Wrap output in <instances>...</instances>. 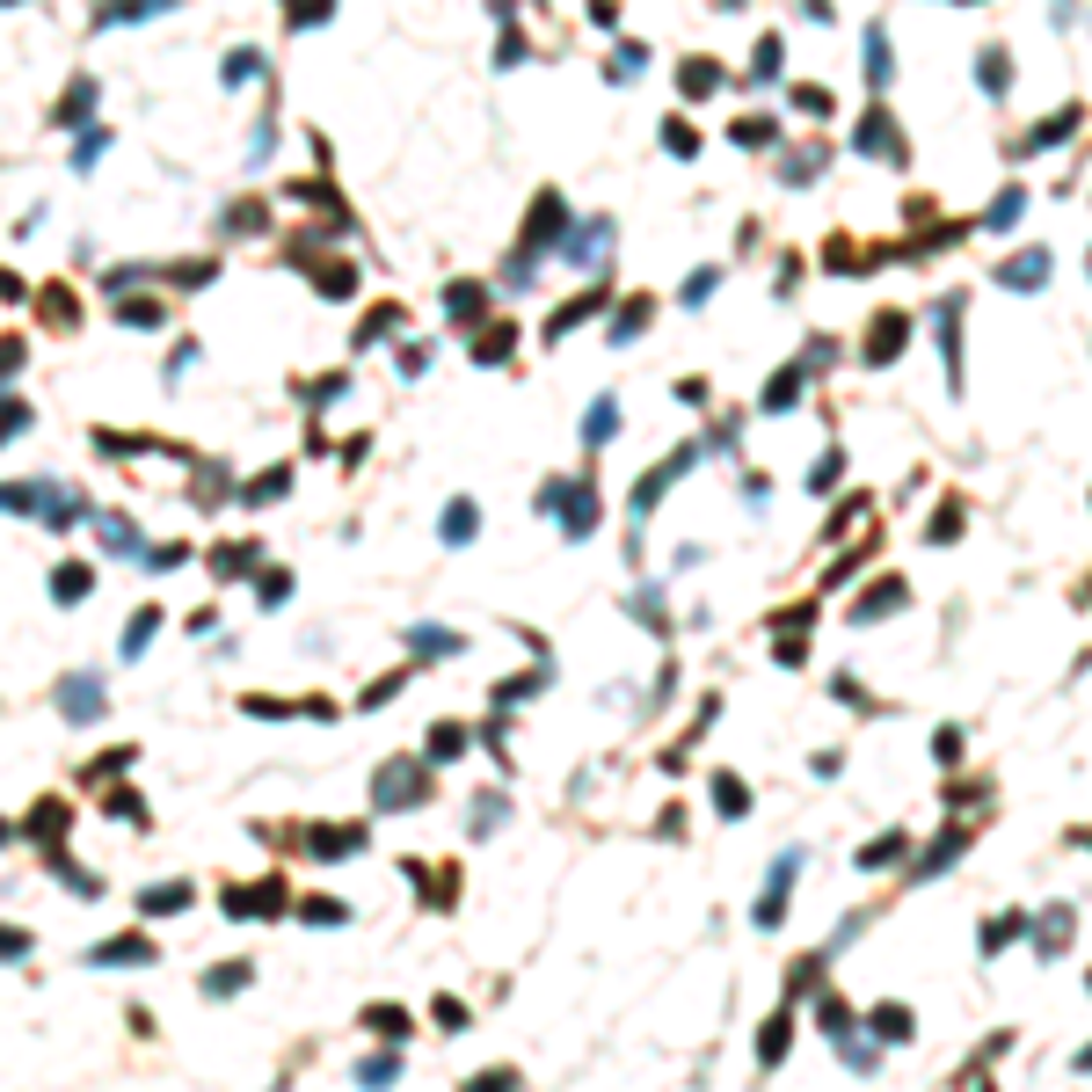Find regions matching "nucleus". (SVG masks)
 <instances>
[{
    "instance_id": "obj_1",
    "label": "nucleus",
    "mask_w": 1092,
    "mask_h": 1092,
    "mask_svg": "<svg viewBox=\"0 0 1092 1092\" xmlns=\"http://www.w3.org/2000/svg\"><path fill=\"white\" fill-rule=\"evenodd\" d=\"M808 867V845H787L780 860H773V874H765V896H758V926H780V910H787V889H794V874Z\"/></svg>"
},
{
    "instance_id": "obj_2",
    "label": "nucleus",
    "mask_w": 1092,
    "mask_h": 1092,
    "mask_svg": "<svg viewBox=\"0 0 1092 1092\" xmlns=\"http://www.w3.org/2000/svg\"><path fill=\"white\" fill-rule=\"evenodd\" d=\"M969 845H976V823H954V830H940V837H933V845H926V853H917V867H910V881H933V874H947V867H954V860H962Z\"/></svg>"
},
{
    "instance_id": "obj_3",
    "label": "nucleus",
    "mask_w": 1092,
    "mask_h": 1092,
    "mask_svg": "<svg viewBox=\"0 0 1092 1092\" xmlns=\"http://www.w3.org/2000/svg\"><path fill=\"white\" fill-rule=\"evenodd\" d=\"M933 335H940V357H947V386L962 393V292H947L933 306Z\"/></svg>"
},
{
    "instance_id": "obj_4",
    "label": "nucleus",
    "mask_w": 1092,
    "mask_h": 1092,
    "mask_svg": "<svg viewBox=\"0 0 1092 1092\" xmlns=\"http://www.w3.org/2000/svg\"><path fill=\"white\" fill-rule=\"evenodd\" d=\"M605 248H612V219H591V226H568V233H561V256H568L575 270L605 263Z\"/></svg>"
},
{
    "instance_id": "obj_5",
    "label": "nucleus",
    "mask_w": 1092,
    "mask_h": 1092,
    "mask_svg": "<svg viewBox=\"0 0 1092 1092\" xmlns=\"http://www.w3.org/2000/svg\"><path fill=\"white\" fill-rule=\"evenodd\" d=\"M1049 270H1056V263H1049V248H1020L1013 263H997V285H1005V292H1042V285H1049Z\"/></svg>"
},
{
    "instance_id": "obj_6",
    "label": "nucleus",
    "mask_w": 1092,
    "mask_h": 1092,
    "mask_svg": "<svg viewBox=\"0 0 1092 1092\" xmlns=\"http://www.w3.org/2000/svg\"><path fill=\"white\" fill-rule=\"evenodd\" d=\"M853 153H874V160H903L896 117H889V110H867V117H860V131H853Z\"/></svg>"
},
{
    "instance_id": "obj_7",
    "label": "nucleus",
    "mask_w": 1092,
    "mask_h": 1092,
    "mask_svg": "<svg viewBox=\"0 0 1092 1092\" xmlns=\"http://www.w3.org/2000/svg\"><path fill=\"white\" fill-rule=\"evenodd\" d=\"M692 466H700V445H678V452H670V459H663V466H655V474L634 488V511H655V495H663L670 481H678V474H692Z\"/></svg>"
},
{
    "instance_id": "obj_8",
    "label": "nucleus",
    "mask_w": 1092,
    "mask_h": 1092,
    "mask_svg": "<svg viewBox=\"0 0 1092 1092\" xmlns=\"http://www.w3.org/2000/svg\"><path fill=\"white\" fill-rule=\"evenodd\" d=\"M801 386H808V372H801V357H794V365H780V372H773V386L758 393V415H787V408L801 401Z\"/></svg>"
},
{
    "instance_id": "obj_9",
    "label": "nucleus",
    "mask_w": 1092,
    "mask_h": 1092,
    "mask_svg": "<svg viewBox=\"0 0 1092 1092\" xmlns=\"http://www.w3.org/2000/svg\"><path fill=\"white\" fill-rule=\"evenodd\" d=\"M59 707H66V721H96V714H103V685H96V678H66V685H59Z\"/></svg>"
},
{
    "instance_id": "obj_10",
    "label": "nucleus",
    "mask_w": 1092,
    "mask_h": 1092,
    "mask_svg": "<svg viewBox=\"0 0 1092 1092\" xmlns=\"http://www.w3.org/2000/svg\"><path fill=\"white\" fill-rule=\"evenodd\" d=\"M591 525H598V488H591V481H575V495L561 502V532H568V539H582Z\"/></svg>"
},
{
    "instance_id": "obj_11",
    "label": "nucleus",
    "mask_w": 1092,
    "mask_h": 1092,
    "mask_svg": "<svg viewBox=\"0 0 1092 1092\" xmlns=\"http://www.w3.org/2000/svg\"><path fill=\"white\" fill-rule=\"evenodd\" d=\"M438 525H445V539H452V547H466V539H474V525H481V511H474V495H452Z\"/></svg>"
},
{
    "instance_id": "obj_12",
    "label": "nucleus",
    "mask_w": 1092,
    "mask_h": 1092,
    "mask_svg": "<svg viewBox=\"0 0 1092 1092\" xmlns=\"http://www.w3.org/2000/svg\"><path fill=\"white\" fill-rule=\"evenodd\" d=\"M612 430H619V401H612V393H598V401H591V415H582V445H605Z\"/></svg>"
},
{
    "instance_id": "obj_13",
    "label": "nucleus",
    "mask_w": 1092,
    "mask_h": 1092,
    "mask_svg": "<svg viewBox=\"0 0 1092 1092\" xmlns=\"http://www.w3.org/2000/svg\"><path fill=\"white\" fill-rule=\"evenodd\" d=\"M678 88H685V96H714V88H721V66H714V59H685Z\"/></svg>"
},
{
    "instance_id": "obj_14",
    "label": "nucleus",
    "mask_w": 1092,
    "mask_h": 1092,
    "mask_svg": "<svg viewBox=\"0 0 1092 1092\" xmlns=\"http://www.w3.org/2000/svg\"><path fill=\"white\" fill-rule=\"evenodd\" d=\"M889 612H903V582H874V598L853 605V619H889Z\"/></svg>"
},
{
    "instance_id": "obj_15",
    "label": "nucleus",
    "mask_w": 1092,
    "mask_h": 1092,
    "mask_svg": "<svg viewBox=\"0 0 1092 1092\" xmlns=\"http://www.w3.org/2000/svg\"><path fill=\"white\" fill-rule=\"evenodd\" d=\"M1013 933H1027V917H1020V910L990 917V926H983V954H1005V947H1013Z\"/></svg>"
},
{
    "instance_id": "obj_16",
    "label": "nucleus",
    "mask_w": 1092,
    "mask_h": 1092,
    "mask_svg": "<svg viewBox=\"0 0 1092 1092\" xmlns=\"http://www.w3.org/2000/svg\"><path fill=\"white\" fill-rule=\"evenodd\" d=\"M1034 933H1042V954L1056 962V954H1063V933H1070V910H1063V903H1056V910H1042V926H1034Z\"/></svg>"
},
{
    "instance_id": "obj_17",
    "label": "nucleus",
    "mask_w": 1092,
    "mask_h": 1092,
    "mask_svg": "<svg viewBox=\"0 0 1092 1092\" xmlns=\"http://www.w3.org/2000/svg\"><path fill=\"white\" fill-rule=\"evenodd\" d=\"M714 801H721V816H750V787H743L736 773H721V780H714Z\"/></svg>"
},
{
    "instance_id": "obj_18",
    "label": "nucleus",
    "mask_w": 1092,
    "mask_h": 1092,
    "mask_svg": "<svg viewBox=\"0 0 1092 1092\" xmlns=\"http://www.w3.org/2000/svg\"><path fill=\"white\" fill-rule=\"evenodd\" d=\"M663 153H685V160H692V153H700V131H692L685 117H663Z\"/></svg>"
},
{
    "instance_id": "obj_19",
    "label": "nucleus",
    "mask_w": 1092,
    "mask_h": 1092,
    "mask_svg": "<svg viewBox=\"0 0 1092 1092\" xmlns=\"http://www.w3.org/2000/svg\"><path fill=\"white\" fill-rule=\"evenodd\" d=\"M1020 204H1027V190L1013 183V190H1005V197H997V204L983 212V226H990V233H1005V226H1013V219H1020Z\"/></svg>"
},
{
    "instance_id": "obj_20",
    "label": "nucleus",
    "mask_w": 1092,
    "mask_h": 1092,
    "mask_svg": "<svg viewBox=\"0 0 1092 1092\" xmlns=\"http://www.w3.org/2000/svg\"><path fill=\"white\" fill-rule=\"evenodd\" d=\"M903 845H910V830H889V837H874V845L860 853V867H889V860H903Z\"/></svg>"
},
{
    "instance_id": "obj_21",
    "label": "nucleus",
    "mask_w": 1092,
    "mask_h": 1092,
    "mask_svg": "<svg viewBox=\"0 0 1092 1092\" xmlns=\"http://www.w3.org/2000/svg\"><path fill=\"white\" fill-rule=\"evenodd\" d=\"M896 335H903V313H889L874 335H867V365H889V350H896Z\"/></svg>"
},
{
    "instance_id": "obj_22",
    "label": "nucleus",
    "mask_w": 1092,
    "mask_h": 1092,
    "mask_svg": "<svg viewBox=\"0 0 1092 1092\" xmlns=\"http://www.w3.org/2000/svg\"><path fill=\"white\" fill-rule=\"evenodd\" d=\"M867 59H874V66H867V80L881 88V80H889V30H881V23H867Z\"/></svg>"
},
{
    "instance_id": "obj_23",
    "label": "nucleus",
    "mask_w": 1092,
    "mask_h": 1092,
    "mask_svg": "<svg viewBox=\"0 0 1092 1092\" xmlns=\"http://www.w3.org/2000/svg\"><path fill=\"white\" fill-rule=\"evenodd\" d=\"M1070 131H1078V110H1056V117H1049V124H1042L1034 139H1027V153H1034V146H1063Z\"/></svg>"
},
{
    "instance_id": "obj_24",
    "label": "nucleus",
    "mask_w": 1092,
    "mask_h": 1092,
    "mask_svg": "<svg viewBox=\"0 0 1092 1092\" xmlns=\"http://www.w3.org/2000/svg\"><path fill=\"white\" fill-rule=\"evenodd\" d=\"M780 1056H787V1013H780V1020H765V1034H758V1063L773 1070Z\"/></svg>"
},
{
    "instance_id": "obj_25",
    "label": "nucleus",
    "mask_w": 1092,
    "mask_h": 1092,
    "mask_svg": "<svg viewBox=\"0 0 1092 1092\" xmlns=\"http://www.w3.org/2000/svg\"><path fill=\"white\" fill-rule=\"evenodd\" d=\"M591 313H598V292H591V299H575V306H561V313L547 321V335H554V343H561V335H568L575 321H591Z\"/></svg>"
},
{
    "instance_id": "obj_26",
    "label": "nucleus",
    "mask_w": 1092,
    "mask_h": 1092,
    "mask_svg": "<svg viewBox=\"0 0 1092 1092\" xmlns=\"http://www.w3.org/2000/svg\"><path fill=\"white\" fill-rule=\"evenodd\" d=\"M408 641L423 648V655H452V648H466V641H459V634H445V627H415Z\"/></svg>"
},
{
    "instance_id": "obj_27",
    "label": "nucleus",
    "mask_w": 1092,
    "mask_h": 1092,
    "mask_svg": "<svg viewBox=\"0 0 1092 1092\" xmlns=\"http://www.w3.org/2000/svg\"><path fill=\"white\" fill-rule=\"evenodd\" d=\"M860 518H867V495H853V502H837V511H830V532H823V539H845V532H853Z\"/></svg>"
},
{
    "instance_id": "obj_28",
    "label": "nucleus",
    "mask_w": 1092,
    "mask_h": 1092,
    "mask_svg": "<svg viewBox=\"0 0 1092 1092\" xmlns=\"http://www.w3.org/2000/svg\"><path fill=\"white\" fill-rule=\"evenodd\" d=\"M415 794H423L415 773H379V801H415Z\"/></svg>"
},
{
    "instance_id": "obj_29",
    "label": "nucleus",
    "mask_w": 1092,
    "mask_h": 1092,
    "mask_svg": "<svg viewBox=\"0 0 1092 1092\" xmlns=\"http://www.w3.org/2000/svg\"><path fill=\"white\" fill-rule=\"evenodd\" d=\"M728 139L736 146H773V117H743V124H728Z\"/></svg>"
},
{
    "instance_id": "obj_30",
    "label": "nucleus",
    "mask_w": 1092,
    "mask_h": 1092,
    "mask_svg": "<svg viewBox=\"0 0 1092 1092\" xmlns=\"http://www.w3.org/2000/svg\"><path fill=\"white\" fill-rule=\"evenodd\" d=\"M837 474H845V452H837V445H830V452L816 459V474H808V488L823 495V488H837Z\"/></svg>"
},
{
    "instance_id": "obj_31",
    "label": "nucleus",
    "mask_w": 1092,
    "mask_h": 1092,
    "mask_svg": "<svg viewBox=\"0 0 1092 1092\" xmlns=\"http://www.w3.org/2000/svg\"><path fill=\"white\" fill-rule=\"evenodd\" d=\"M845 1070L874 1078V1070H881V1049H874V1042H845Z\"/></svg>"
},
{
    "instance_id": "obj_32",
    "label": "nucleus",
    "mask_w": 1092,
    "mask_h": 1092,
    "mask_svg": "<svg viewBox=\"0 0 1092 1092\" xmlns=\"http://www.w3.org/2000/svg\"><path fill=\"white\" fill-rule=\"evenodd\" d=\"M823 1027L845 1042V1034H853V1005H845V997H823Z\"/></svg>"
},
{
    "instance_id": "obj_33",
    "label": "nucleus",
    "mask_w": 1092,
    "mask_h": 1092,
    "mask_svg": "<svg viewBox=\"0 0 1092 1092\" xmlns=\"http://www.w3.org/2000/svg\"><path fill=\"white\" fill-rule=\"evenodd\" d=\"M874 1034L903 1042V1034H910V1013H903V1005H881V1013H874Z\"/></svg>"
},
{
    "instance_id": "obj_34",
    "label": "nucleus",
    "mask_w": 1092,
    "mask_h": 1092,
    "mask_svg": "<svg viewBox=\"0 0 1092 1092\" xmlns=\"http://www.w3.org/2000/svg\"><path fill=\"white\" fill-rule=\"evenodd\" d=\"M641 59H648V44H619V51H612V80H634Z\"/></svg>"
},
{
    "instance_id": "obj_35",
    "label": "nucleus",
    "mask_w": 1092,
    "mask_h": 1092,
    "mask_svg": "<svg viewBox=\"0 0 1092 1092\" xmlns=\"http://www.w3.org/2000/svg\"><path fill=\"white\" fill-rule=\"evenodd\" d=\"M714 285H721V270H692L678 299H685V306H707V292H714Z\"/></svg>"
},
{
    "instance_id": "obj_36",
    "label": "nucleus",
    "mask_w": 1092,
    "mask_h": 1092,
    "mask_svg": "<svg viewBox=\"0 0 1092 1092\" xmlns=\"http://www.w3.org/2000/svg\"><path fill=\"white\" fill-rule=\"evenodd\" d=\"M1005 80H1013V73H1005V51L990 44V51H983V88H990V96H1005Z\"/></svg>"
},
{
    "instance_id": "obj_37",
    "label": "nucleus",
    "mask_w": 1092,
    "mask_h": 1092,
    "mask_svg": "<svg viewBox=\"0 0 1092 1092\" xmlns=\"http://www.w3.org/2000/svg\"><path fill=\"white\" fill-rule=\"evenodd\" d=\"M750 80H780V37L758 44V66H750Z\"/></svg>"
},
{
    "instance_id": "obj_38",
    "label": "nucleus",
    "mask_w": 1092,
    "mask_h": 1092,
    "mask_svg": "<svg viewBox=\"0 0 1092 1092\" xmlns=\"http://www.w3.org/2000/svg\"><path fill=\"white\" fill-rule=\"evenodd\" d=\"M357 1078H365V1085H372V1092H379V1085H393V1078H401V1056H379V1063H365V1070H357Z\"/></svg>"
},
{
    "instance_id": "obj_39",
    "label": "nucleus",
    "mask_w": 1092,
    "mask_h": 1092,
    "mask_svg": "<svg viewBox=\"0 0 1092 1092\" xmlns=\"http://www.w3.org/2000/svg\"><path fill=\"white\" fill-rule=\"evenodd\" d=\"M459 750H466L459 728H430V758H459Z\"/></svg>"
},
{
    "instance_id": "obj_40",
    "label": "nucleus",
    "mask_w": 1092,
    "mask_h": 1092,
    "mask_svg": "<svg viewBox=\"0 0 1092 1092\" xmlns=\"http://www.w3.org/2000/svg\"><path fill=\"white\" fill-rule=\"evenodd\" d=\"M641 328H648V306H619V321H612L619 343H627V335H641Z\"/></svg>"
},
{
    "instance_id": "obj_41",
    "label": "nucleus",
    "mask_w": 1092,
    "mask_h": 1092,
    "mask_svg": "<svg viewBox=\"0 0 1092 1092\" xmlns=\"http://www.w3.org/2000/svg\"><path fill=\"white\" fill-rule=\"evenodd\" d=\"M240 983H248V969H240V962H233V969H212V976H204V990H212V997H219V990H240Z\"/></svg>"
},
{
    "instance_id": "obj_42",
    "label": "nucleus",
    "mask_w": 1092,
    "mask_h": 1092,
    "mask_svg": "<svg viewBox=\"0 0 1092 1092\" xmlns=\"http://www.w3.org/2000/svg\"><path fill=\"white\" fill-rule=\"evenodd\" d=\"M466 1092H518V1070H488V1078H474Z\"/></svg>"
},
{
    "instance_id": "obj_43",
    "label": "nucleus",
    "mask_w": 1092,
    "mask_h": 1092,
    "mask_svg": "<svg viewBox=\"0 0 1092 1092\" xmlns=\"http://www.w3.org/2000/svg\"><path fill=\"white\" fill-rule=\"evenodd\" d=\"M256 66H263L256 51H233V59H226V80H256Z\"/></svg>"
},
{
    "instance_id": "obj_44",
    "label": "nucleus",
    "mask_w": 1092,
    "mask_h": 1092,
    "mask_svg": "<svg viewBox=\"0 0 1092 1092\" xmlns=\"http://www.w3.org/2000/svg\"><path fill=\"white\" fill-rule=\"evenodd\" d=\"M634 619H648V627H663V598H655V591H641V598H634Z\"/></svg>"
},
{
    "instance_id": "obj_45",
    "label": "nucleus",
    "mask_w": 1092,
    "mask_h": 1092,
    "mask_svg": "<svg viewBox=\"0 0 1092 1092\" xmlns=\"http://www.w3.org/2000/svg\"><path fill=\"white\" fill-rule=\"evenodd\" d=\"M933 750H940V758L954 765V758H962V728H940V736H933Z\"/></svg>"
},
{
    "instance_id": "obj_46",
    "label": "nucleus",
    "mask_w": 1092,
    "mask_h": 1092,
    "mask_svg": "<svg viewBox=\"0 0 1092 1092\" xmlns=\"http://www.w3.org/2000/svg\"><path fill=\"white\" fill-rule=\"evenodd\" d=\"M23 947H30V940H23V933H15V926H0V962H15V954H23Z\"/></svg>"
},
{
    "instance_id": "obj_47",
    "label": "nucleus",
    "mask_w": 1092,
    "mask_h": 1092,
    "mask_svg": "<svg viewBox=\"0 0 1092 1092\" xmlns=\"http://www.w3.org/2000/svg\"><path fill=\"white\" fill-rule=\"evenodd\" d=\"M1070 1063H1078V1070H1092V1042H1085V1049H1078V1056H1070Z\"/></svg>"
}]
</instances>
